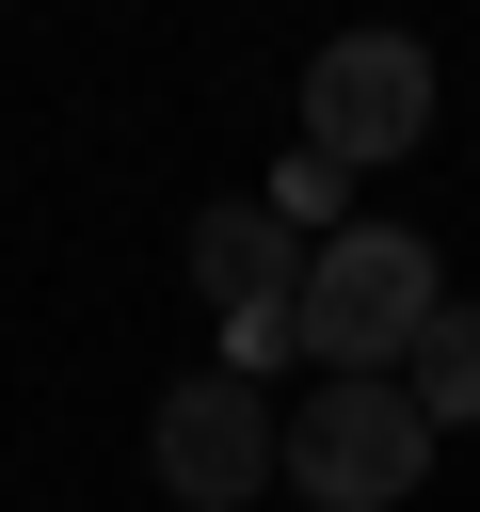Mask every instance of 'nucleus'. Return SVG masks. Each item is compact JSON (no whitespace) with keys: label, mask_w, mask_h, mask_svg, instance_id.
Wrapping results in <instances>:
<instances>
[{"label":"nucleus","mask_w":480,"mask_h":512,"mask_svg":"<svg viewBox=\"0 0 480 512\" xmlns=\"http://www.w3.org/2000/svg\"><path fill=\"white\" fill-rule=\"evenodd\" d=\"M144 464H160L176 512H256L272 496V400L240 368H176L160 416H144Z\"/></svg>","instance_id":"nucleus-4"},{"label":"nucleus","mask_w":480,"mask_h":512,"mask_svg":"<svg viewBox=\"0 0 480 512\" xmlns=\"http://www.w3.org/2000/svg\"><path fill=\"white\" fill-rule=\"evenodd\" d=\"M432 304H448V288H432V240H416V224H336V240L304 256V288H288V352L336 368V384H368V368L416 352Z\"/></svg>","instance_id":"nucleus-1"},{"label":"nucleus","mask_w":480,"mask_h":512,"mask_svg":"<svg viewBox=\"0 0 480 512\" xmlns=\"http://www.w3.org/2000/svg\"><path fill=\"white\" fill-rule=\"evenodd\" d=\"M192 288H208V320H224V352H208V368H240V384H256V368L288 352L304 240H288L272 208H208V224H192Z\"/></svg>","instance_id":"nucleus-5"},{"label":"nucleus","mask_w":480,"mask_h":512,"mask_svg":"<svg viewBox=\"0 0 480 512\" xmlns=\"http://www.w3.org/2000/svg\"><path fill=\"white\" fill-rule=\"evenodd\" d=\"M256 208H272V224H288V240H304V256H320V240H336V224H352V176H336V160H320V144H288V160H272V192H256Z\"/></svg>","instance_id":"nucleus-7"},{"label":"nucleus","mask_w":480,"mask_h":512,"mask_svg":"<svg viewBox=\"0 0 480 512\" xmlns=\"http://www.w3.org/2000/svg\"><path fill=\"white\" fill-rule=\"evenodd\" d=\"M272 480L304 496V512H400L416 480H432V416L368 368V384H304L288 400V432H272Z\"/></svg>","instance_id":"nucleus-2"},{"label":"nucleus","mask_w":480,"mask_h":512,"mask_svg":"<svg viewBox=\"0 0 480 512\" xmlns=\"http://www.w3.org/2000/svg\"><path fill=\"white\" fill-rule=\"evenodd\" d=\"M384 384H400V400L432 416V448H448V432L480 416V304H432V320H416V352H400Z\"/></svg>","instance_id":"nucleus-6"},{"label":"nucleus","mask_w":480,"mask_h":512,"mask_svg":"<svg viewBox=\"0 0 480 512\" xmlns=\"http://www.w3.org/2000/svg\"><path fill=\"white\" fill-rule=\"evenodd\" d=\"M304 128H320L336 176L416 160V144H432V48H416V32H336V48L304 64Z\"/></svg>","instance_id":"nucleus-3"}]
</instances>
